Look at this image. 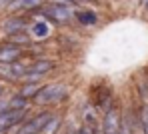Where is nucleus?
I'll list each match as a JSON object with an SVG mask.
<instances>
[{
  "instance_id": "f257e3e1",
  "label": "nucleus",
  "mask_w": 148,
  "mask_h": 134,
  "mask_svg": "<svg viewBox=\"0 0 148 134\" xmlns=\"http://www.w3.org/2000/svg\"><path fill=\"white\" fill-rule=\"evenodd\" d=\"M72 94V86L66 80H50L44 82L38 96L32 100L34 108H52L58 110Z\"/></svg>"
},
{
  "instance_id": "f03ea898",
  "label": "nucleus",
  "mask_w": 148,
  "mask_h": 134,
  "mask_svg": "<svg viewBox=\"0 0 148 134\" xmlns=\"http://www.w3.org/2000/svg\"><path fill=\"white\" fill-rule=\"evenodd\" d=\"M86 100L104 114L108 108H112L118 102V96H116V90L112 88L110 82L98 78V80H92V84L88 86V98Z\"/></svg>"
},
{
  "instance_id": "7ed1b4c3",
  "label": "nucleus",
  "mask_w": 148,
  "mask_h": 134,
  "mask_svg": "<svg viewBox=\"0 0 148 134\" xmlns=\"http://www.w3.org/2000/svg\"><path fill=\"white\" fill-rule=\"evenodd\" d=\"M40 16H44L46 20H50L54 26H66L74 20V6H66V4H56V2H46L42 8L36 10ZM32 14V12H30Z\"/></svg>"
},
{
  "instance_id": "20e7f679",
  "label": "nucleus",
  "mask_w": 148,
  "mask_h": 134,
  "mask_svg": "<svg viewBox=\"0 0 148 134\" xmlns=\"http://www.w3.org/2000/svg\"><path fill=\"white\" fill-rule=\"evenodd\" d=\"M30 28V16L28 14H4L0 18V34L4 38L18 34V32H26Z\"/></svg>"
},
{
  "instance_id": "39448f33",
  "label": "nucleus",
  "mask_w": 148,
  "mask_h": 134,
  "mask_svg": "<svg viewBox=\"0 0 148 134\" xmlns=\"http://www.w3.org/2000/svg\"><path fill=\"white\" fill-rule=\"evenodd\" d=\"M100 128L104 134H120V128H122V102L120 100L102 114Z\"/></svg>"
},
{
  "instance_id": "423d86ee",
  "label": "nucleus",
  "mask_w": 148,
  "mask_h": 134,
  "mask_svg": "<svg viewBox=\"0 0 148 134\" xmlns=\"http://www.w3.org/2000/svg\"><path fill=\"white\" fill-rule=\"evenodd\" d=\"M28 16H38V18L30 20V28H28L32 40H34V42H46L50 36H52V22L46 20L44 16H40L38 12H32V14H28Z\"/></svg>"
},
{
  "instance_id": "0eeeda50",
  "label": "nucleus",
  "mask_w": 148,
  "mask_h": 134,
  "mask_svg": "<svg viewBox=\"0 0 148 134\" xmlns=\"http://www.w3.org/2000/svg\"><path fill=\"white\" fill-rule=\"evenodd\" d=\"M30 112L24 110H6V112H0V128H4L8 134H14L16 128L28 118Z\"/></svg>"
},
{
  "instance_id": "6e6552de",
  "label": "nucleus",
  "mask_w": 148,
  "mask_h": 134,
  "mask_svg": "<svg viewBox=\"0 0 148 134\" xmlns=\"http://www.w3.org/2000/svg\"><path fill=\"white\" fill-rule=\"evenodd\" d=\"M26 58V50L8 42V40H2L0 42V64H14L18 60Z\"/></svg>"
},
{
  "instance_id": "1a4fd4ad",
  "label": "nucleus",
  "mask_w": 148,
  "mask_h": 134,
  "mask_svg": "<svg viewBox=\"0 0 148 134\" xmlns=\"http://www.w3.org/2000/svg\"><path fill=\"white\" fill-rule=\"evenodd\" d=\"M74 22L80 28H94V26H98L100 18H98V12H96V10L78 6L76 12H74Z\"/></svg>"
},
{
  "instance_id": "9d476101",
  "label": "nucleus",
  "mask_w": 148,
  "mask_h": 134,
  "mask_svg": "<svg viewBox=\"0 0 148 134\" xmlns=\"http://www.w3.org/2000/svg\"><path fill=\"white\" fill-rule=\"evenodd\" d=\"M56 68H58L56 60L42 56V58H34V60L30 62V66H28V72H34V74H40V76L48 78L50 74L56 70Z\"/></svg>"
},
{
  "instance_id": "9b49d317",
  "label": "nucleus",
  "mask_w": 148,
  "mask_h": 134,
  "mask_svg": "<svg viewBox=\"0 0 148 134\" xmlns=\"http://www.w3.org/2000/svg\"><path fill=\"white\" fill-rule=\"evenodd\" d=\"M100 120H102V112L86 100V102L82 104V108H80L78 122H80V124H90V126H100Z\"/></svg>"
},
{
  "instance_id": "f8f14e48",
  "label": "nucleus",
  "mask_w": 148,
  "mask_h": 134,
  "mask_svg": "<svg viewBox=\"0 0 148 134\" xmlns=\"http://www.w3.org/2000/svg\"><path fill=\"white\" fill-rule=\"evenodd\" d=\"M8 104H10V110H24V112H32V110H34L32 100L20 96L16 90H14L12 94H8Z\"/></svg>"
},
{
  "instance_id": "ddd939ff",
  "label": "nucleus",
  "mask_w": 148,
  "mask_h": 134,
  "mask_svg": "<svg viewBox=\"0 0 148 134\" xmlns=\"http://www.w3.org/2000/svg\"><path fill=\"white\" fill-rule=\"evenodd\" d=\"M40 88H42V84H38V82H20V84L16 86V92H18L20 96L28 98V100H34V98L38 96Z\"/></svg>"
},
{
  "instance_id": "4468645a",
  "label": "nucleus",
  "mask_w": 148,
  "mask_h": 134,
  "mask_svg": "<svg viewBox=\"0 0 148 134\" xmlns=\"http://www.w3.org/2000/svg\"><path fill=\"white\" fill-rule=\"evenodd\" d=\"M62 128H64V114L60 110H56V114L50 118V122L44 126V130L40 134H60Z\"/></svg>"
},
{
  "instance_id": "2eb2a0df",
  "label": "nucleus",
  "mask_w": 148,
  "mask_h": 134,
  "mask_svg": "<svg viewBox=\"0 0 148 134\" xmlns=\"http://www.w3.org/2000/svg\"><path fill=\"white\" fill-rule=\"evenodd\" d=\"M4 40H8V42H12V44L20 46V48H24V50H28V48L34 44V40H32V36H30V32H28V30H26V32H18V34H12V36L4 38Z\"/></svg>"
},
{
  "instance_id": "dca6fc26",
  "label": "nucleus",
  "mask_w": 148,
  "mask_h": 134,
  "mask_svg": "<svg viewBox=\"0 0 148 134\" xmlns=\"http://www.w3.org/2000/svg\"><path fill=\"white\" fill-rule=\"evenodd\" d=\"M6 96H8V84L0 80V98H6Z\"/></svg>"
},
{
  "instance_id": "f3484780",
  "label": "nucleus",
  "mask_w": 148,
  "mask_h": 134,
  "mask_svg": "<svg viewBox=\"0 0 148 134\" xmlns=\"http://www.w3.org/2000/svg\"><path fill=\"white\" fill-rule=\"evenodd\" d=\"M12 2H14V0H0V10H4V12H6V10H8V6H10Z\"/></svg>"
},
{
  "instance_id": "a211bd4d",
  "label": "nucleus",
  "mask_w": 148,
  "mask_h": 134,
  "mask_svg": "<svg viewBox=\"0 0 148 134\" xmlns=\"http://www.w3.org/2000/svg\"><path fill=\"white\" fill-rule=\"evenodd\" d=\"M138 8L144 10V12H148V0H138Z\"/></svg>"
},
{
  "instance_id": "6ab92c4d",
  "label": "nucleus",
  "mask_w": 148,
  "mask_h": 134,
  "mask_svg": "<svg viewBox=\"0 0 148 134\" xmlns=\"http://www.w3.org/2000/svg\"><path fill=\"white\" fill-rule=\"evenodd\" d=\"M120 134H128V132H120Z\"/></svg>"
},
{
  "instance_id": "aec40b11",
  "label": "nucleus",
  "mask_w": 148,
  "mask_h": 134,
  "mask_svg": "<svg viewBox=\"0 0 148 134\" xmlns=\"http://www.w3.org/2000/svg\"><path fill=\"white\" fill-rule=\"evenodd\" d=\"M60 134H66V132H60Z\"/></svg>"
},
{
  "instance_id": "412c9836",
  "label": "nucleus",
  "mask_w": 148,
  "mask_h": 134,
  "mask_svg": "<svg viewBox=\"0 0 148 134\" xmlns=\"http://www.w3.org/2000/svg\"><path fill=\"white\" fill-rule=\"evenodd\" d=\"M0 42H2V40H0Z\"/></svg>"
}]
</instances>
